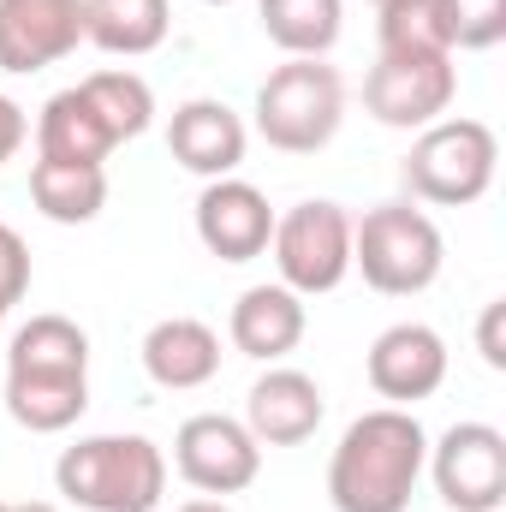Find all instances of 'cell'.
<instances>
[{"label": "cell", "mask_w": 506, "mask_h": 512, "mask_svg": "<svg viewBox=\"0 0 506 512\" xmlns=\"http://www.w3.org/2000/svg\"><path fill=\"white\" fill-rule=\"evenodd\" d=\"M78 90H84V102L96 108V120L108 126L114 143H131V137H143V131L155 126V90H149V78H137L126 66L90 72Z\"/></svg>", "instance_id": "obj_23"}, {"label": "cell", "mask_w": 506, "mask_h": 512, "mask_svg": "<svg viewBox=\"0 0 506 512\" xmlns=\"http://www.w3.org/2000/svg\"><path fill=\"white\" fill-rule=\"evenodd\" d=\"M30 203L54 227H90L108 209V167H96V161H30Z\"/></svg>", "instance_id": "obj_17"}, {"label": "cell", "mask_w": 506, "mask_h": 512, "mask_svg": "<svg viewBox=\"0 0 506 512\" xmlns=\"http://www.w3.org/2000/svg\"><path fill=\"white\" fill-rule=\"evenodd\" d=\"M268 256H274V274H280L286 292L322 298L352 274V215L328 197L292 203L286 215H274Z\"/></svg>", "instance_id": "obj_6"}, {"label": "cell", "mask_w": 506, "mask_h": 512, "mask_svg": "<svg viewBox=\"0 0 506 512\" xmlns=\"http://www.w3.org/2000/svg\"><path fill=\"white\" fill-rule=\"evenodd\" d=\"M173 471L197 489V495H245L256 477H262V441L245 429V417H227V411H197L179 423L173 435Z\"/></svg>", "instance_id": "obj_8"}, {"label": "cell", "mask_w": 506, "mask_h": 512, "mask_svg": "<svg viewBox=\"0 0 506 512\" xmlns=\"http://www.w3.org/2000/svg\"><path fill=\"white\" fill-rule=\"evenodd\" d=\"M441 24L453 54H483L506 36V0H441Z\"/></svg>", "instance_id": "obj_25"}, {"label": "cell", "mask_w": 506, "mask_h": 512, "mask_svg": "<svg viewBox=\"0 0 506 512\" xmlns=\"http://www.w3.org/2000/svg\"><path fill=\"white\" fill-rule=\"evenodd\" d=\"M429 465V429L405 405H376L346 423L328 459L334 512H405Z\"/></svg>", "instance_id": "obj_1"}, {"label": "cell", "mask_w": 506, "mask_h": 512, "mask_svg": "<svg viewBox=\"0 0 506 512\" xmlns=\"http://www.w3.org/2000/svg\"><path fill=\"white\" fill-rule=\"evenodd\" d=\"M143 376L167 393H191L221 376V334L197 316H167L143 334Z\"/></svg>", "instance_id": "obj_16"}, {"label": "cell", "mask_w": 506, "mask_h": 512, "mask_svg": "<svg viewBox=\"0 0 506 512\" xmlns=\"http://www.w3.org/2000/svg\"><path fill=\"white\" fill-rule=\"evenodd\" d=\"M0 328H6V310H0Z\"/></svg>", "instance_id": "obj_32"}, {"label": "cell", "mask_w": 506, "mask_h": 512, "mask_svg": "<svg viewBox=\"0 0 506 512\" xmlns=\"http://www.w3.org/2000/svg\"><path fill=\"white\" fill-rule=\"evenodd\" d=\"M304 328H310V310H304V298L286 292L280 280L245 286L239 304H233V316H227L233 352H245V358H256V364H280L286 352H298Z\"/></svg>", "instance_id": "obj_15"}, {"label": "cell", "mask_w": 506, "mask_h": 512, "mask_svg": "<svg viewBox=\"0 0 506 512\" xmlns=\"http://www.w3.org/2000/svg\"><path fill=\"white\" fill-rule=\"evenodd\" d=\"M477 352L489 370H506V298L483 304V322H477Z\"/></svg>", "instance_id": "obj_27"}, {"label": "cell", "mask_w": 506, "mask_h": 512, "mask_svg": "<svg viewBox=\"0 0 506 512\" xmlns=\"http://www.w3.org/2000/svg\"><path fill=\"white\" fill-rule=\"evenodd\" d=\"M453 96H459L453 54H381L364 78V108L387 131H423L447 120Z\"/></svg>", "instance_id": "obj_7"}, {"label": "cell", "mask_w": 506, "mask_h": 512, "mask_svg": "<svg viewBox=\"0 0 506 512\" xmlns=\"http://www.w3.org/2000/svg\"><path fill=\"white\" fill-rule=\"evenodd\" d=\"M6 370L18 376H90V334L72 316H30L6 340Z\"/></svg>", "instance_id": "obj_18"}, {"label": "cell", "mask_w": 506, "mask_h": 512, "mask_svg": "<svg viewBox=\"0 0 506 512\" xmlns=\"http://www.w3.org/2000/svg\"><path fill=\"white\" fill-rule=\"evenodd\" d=\"M84 0H0V72L30 78L78 54Z\"/></svg>", "instance_id": "obj_10"}, {"label": "cell", "mask_w": 506, "mask_h": 512, "mask_svg": "<svg viewBox=\"0 0 506 512\" xmlns=\"http://www.w3.org/2000/svg\"><path fill=\"white\" fill-rule=\"evenodd\" d=\"M203 6H233V0H203Z\"/></svg>", "instance_id": "obj_31"}, {"label": "cell", "mask_w": 506, "mask_h": 512, "mask_svg": "<svg viewBox=\"0 0 506 512\" xmlns=\"http://www.w3.org/2000/svg\"><path fill=\"white\" fill-rule=\"evenodd\" d=\"M120 143L108 137V126L96 120V108L84 102V90H54L36 114V161H108Z\"/></svg>", "instance_id": "obj_19"}, {"label": "cell", "mask_w": 506, "mask_h": 512, "mask_svg": "<svg viewBox=\"0 0 506 512\" xmlns=\"http://www.w3.org/2000/svg\"><path fill=\"white\" fill-rule=\"evenodd\" d=\"M447 239L441 227L411 203H376L364 221H352V268L381 298H417L441 280Z\"/></svg>", "instance_id": "obj_3"}, {"label": "cell", "mask_w": 506, "mask_h": 512, "mask_svg": "<svg viewBox=\"0 0 506 512\" xmlns=\"http://www.w3.org/2000/svg\"><path fill=\"white\" fill-rule=\"evenodd\" d=\"M256 18L286 60H328V48L340 42L346 0H256Z\"/></svg>", "instance_id": "obj_22"}, {"label": "cell", "mask_w": 506, "mask_h": 512, "mask_svg": "<svg viewBox=\"0 0 506 512\" xmlns=\"http://www.w3.org/2000/svg\"><path fill=\"white\" fill-rule=\"evenodd\" d=\"M167 149H173V161H179L185 173H197V179H233V173L245 167L251 131H245V120H239L227 102L191 96V102H179L173 120H167Z\"/></svg>", "instance_id": "obj_13"}, {"label": "cell", "mask_w": 506, "mask_h": 512, "mask_svg": "<svg viewBox=\"0 0 506 512\" xmlns=\"http://www.w3.org/2000/svg\"><path fill=\"white\" fill-rule=\"evenodd\" d=\"M12 512H60L54 501H24V507H12Z\"/></svg>", "instance_id": "obj_30"}, {"label": "cell", "mask_w": 506, "mask_h": 512, "mask_svg": "<svg viewBox=\"0 0 506 512\" xmlns=\"http://www.w3.org/2000/svg\"><path fill=\"white\" fill-rule=\"evenodd\" d=\"M197 239L215 262H256L274 239V209L251 179H209L197 197Z\"/></svg>", "instance_id": "obj_12"}, {"label": "cell", "mask_w": 506, "mask_h": 512, "mask_svg": "<svg viewBox=\"0 0 506 512\" xmlns=\"http://www.w3.org/2000/svg\"><path fill=\"white\" fill-rule=\"evenodd\" d=\"M173 512H233V507L215 501V495H203V501H185V507H173Z\"/></svg>", "instance_id": "obj_29"}, {"label": "cell", "mask_w": 506, "mask_h": 512, "mask_svg": "<svg viewBox=\"0 0 506 512\" xmlns=\"http://www.w3.org/2000/svg\"><path fill=\"white\" fill-rule=\"evenodd\" d=\"M322 417H328V393L304 370H268L245 393V429L262 447H298L322 429Z\"/></svg>", "instance_id": "obj_14"}, {"label": "cell", "mask_w": 506, "mask_h": 512, "mask_svg": "<svg viewBox=\"0 0 506 512\" xmlns=\"http://www.w3.org/2000/svg\"><path fill=\"white\" fill-rule=\"evenodd\" d=\"M370 6H381V0H370Z\"/></svg>", "instance_id": "obj_33"}, {"label": "cell", "mask_w": 506, "mask_h": 512, "mask_svg": "<svg viewBox=\"0 0 506 512\" xmlns=\"http://www.w3.org/2000/svg\"><path fill=\"white\" fill-rule=\"evenodd\" d=\"M346 120V78L328 60H286L256 90V137L280 155H316Z\"/></svg>", "instance_id": "obj_4"}, {"label": "cell", "mask_w": 506, "mask_h": 512, "mask_svg": "<svg viewBox=\"0 0 506 512\" xmlns=\"http://www.w3.org/2000/svg\"><path fill=\"white\" fill-rule=\"evenodd\" d=\"M24 292H30V251H24V239L0 221V310H12Z\"/></svg>", "instance_id": "obj_26"}, {"label": "cell", "mask_w": 506, "mask_h": 512, "mask_svg": "<svg viewBox=\"0 0 506 512\" xmlns=\"http://www.w3.org/2000/svg\"><path fill=\"white\" fill-rule=\"evenodd\" d=\"M435 495L453 512H501L506 507V435L495 423H453L441 441H429Z\"/></svg>", "instance_id": "obj_9"}, {"label": "cell", "mask_w": 506, "mask_h": 512, "mask_svg": "<svg viewBox=\"0 0 506 512\" xmlns=\"http://www.w3.org/2000/svg\"><path fill=\"white\" fill-rule=\"evenodd\" d=\"M167 0H84V42L102 54H155L167 42Z\"/></svg>", "instance_id": "obj_21"}, {"label": "cell", "mask_w": 506, "mask_h": 512, "mask_svg": "<svg viewBox=\"0 0 506 512\" xmlns=\"http://www.w3.org/2000/svg\"><path fill=\"white\" fill-rule=\"evenodd\" d=\"M90 411V376H18L6 370V417L30 435H60Z\"/></svg>", "instance_id": "obj_20"}, {"label": "cell", "mask_w": 506, "mask_h": 512, "mask_svg": "<svg viewBox=\"0 0 506 512\" xmlns=\"http://www.w3.org/2000/svg\"><path fill=\"white\" fill-rule=\"evenodd\" d=\"M376 42L381 54H453L447 24H441V0H381Z\"/></svg>", "instance_id": "obj_24"}, {"label": "cell", "mask_w": 506, "mask_h": 512, "mask_svg": "<svg viewBox=\"0 0 506 512\" xmlns=\"http://www.w3.org/2000/svg\"><path fill=\"white\" fill-rule=\"evenodd\" d=\"M54 489L78 512H155L167 495V453L149 435H84L60 453Z\"/></svg>", "instance_id": "obj_2"}, {"label": "cell", "mask_w": 506, "mask_h": 512, "mask_svg": "<svg viewBox=\"0 0 506 512\" xmlns=\"http://www.w3.org/2000/svg\"><path fill=\"white\" fill-rule=\"evenodd\" d=\"M495 167H501V137L483 126V120H435V126L417 131L399 179H405V191L417 203L471 209V203L489 197Z\"/></svg>", "instance_id": "obj_5"}, {"label": "cell", "mask_w": 506, "mask_h": 512, "mask_svg": "<svg viewBox=\"0 0 506 512\" xmlns=\"http://www.w3.org/2000/svg\"><path fill=\"white\" fill-rule=\"evenodd\" d=\"M364 376L376 387V399L411 411L417 399H435L441 382H447V340L429 322H393L370 340Z\"/></svg>", "instance_id": "obj_11"}, {"label": "cell", "mask_w": 506, "mask_h": 512, "mask_svg": "<svg viewBox=\"0 0 506 512\" xmlns=\"http://www.w3.org/2000/svg\"><path fill=\"white\" fill-rule=\"evenodd\" d=\"M24 137H30V120H24V108L12 102V96H0V167L24 149Z\"/></svg>", "instance_id": "obj_28"}]
</instances>
